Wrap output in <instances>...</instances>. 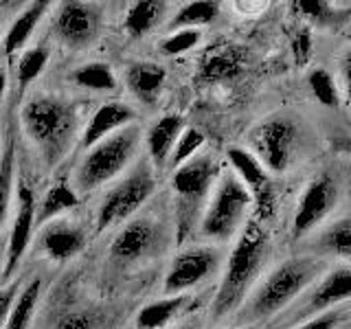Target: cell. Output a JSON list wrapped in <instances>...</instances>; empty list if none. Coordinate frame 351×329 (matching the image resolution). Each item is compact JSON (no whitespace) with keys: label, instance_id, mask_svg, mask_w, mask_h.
Here are the masks:
<instances>
[{"label":"cell","instance_id":"obj_1","mask_svg":"<svg viewBox=\"0 0 351 329\" xmlns=\"http://www.w3.org/2000/svg\"><path fill=\"white\" fill-rule=\"evenodd\" d=\"M329 259L321 255H301L279 263L272 272L255 283L246 301L233 314L237 327L252 325L257 321L279 316L296 296L305 292L314 281H318L327 272Z\"/></svg>","mask_w":351,"mask_h":329},{"label":"cell","instance_id":"obj_2","mask_svg":"<svg viewBox=\"0 0 351 329\" xmlns=\"http://www.w3.org/2000/svg\"><path fill=\"white\" fill-rule=\"evenodd\" d=\"M268 257V233L257 219H252L239 230V237L228 255L222 281H219V288L211 305L213 323H222L224 318H230L239 310L250 290L255 288V283L261 279Z\"/></svg>","mask_w":351,"mask_h":329},{"label":"cell","instance_id":"obj_3","mask_svg":"<svg viewBox=\"0 0 351 329\" xmlns=\"http://www.w3.org/2000/svg\"><path fill=\"white\" fill-rule=\"evenodd\" d=\"M20 121L27 138L40 151L44 164L58 167L69 154L77 132L75 108L60 97L40 95L22 106Z\"/></svg>","mask_w":351,"mask_h":329},{"label":"cell","instance_id":"obj_4","mask_svg":"<svg viewBox=\"0 0 351 329\" xmlns=\"http://www.w3.org/2000/svg\"><path fill=\"white\" fill-rule=\"evenodd\" d=\"M305 132L290 114H270L248 132V149L268 173H285L301 158Z\"/></svg>","mask_w":351,"mask_h":329},{"label":"cell","instance_id":"obj_5","mask_svg":"<svg viewBox=\"0 0 351 329\" xmlns=\"http://www.w3.org/2000/svg\"><path fill=\"white\" fill-rule=\"evenodd\" d=\"M219 167L213 156L202 154L184 162L171 175V189L176 195V219H178V241H186L200 222V215L213 191Z\"/></svg>","mask_w":351,"mask_h":329},{"label":"cell","instance_id":"obj_6","mask_svg":"<svg viewBox=\"0 0 351 329\" xmlns=\"http://www.w3.org/2000/svg\"><path fill=\"white\" fill-rule=\"evenodd\" d=\"M252 200L233 171H222L213 184L200 215V235L213 241H230L244 228Z\"/></svg>","mask_w":351,"mask_h":329},{"label":"cell","instance_id":"obj_7","mask_svg":"<svg viewBox=\"0 0 351 329\" xmlns=\"http://www.w3.org/2000/svg\"><path fill=\"white\" fill-rule=\"evenodd\" d=\"M138 145L141 130L136 125H128L99 141L97 145L86 149V156L82 158L75 173V186L80 191H95L117 178L136 156Z\"/></svg>","mask_w":351,"mask_h":329},{"label":"cell","instance_id":"obj_8","mask_svg":"<svg viewBox=\"0 0 351 329\" xmlns=\"http://www.w3.org/2000/svg\"><path fill=\"white\" fill-rule=\"evenodd\" d=\"M351 296V268L347 263H338L334 268H327L321 279L310 285V290L301 292L296 299L274 318L272 329H292L310 318L334 310L340 303H345Z\"/></svg>","mask_w":351,"mask_h":329},{"label":"cell","instance_id":"obj_9","mask_svg":"<svg viewBox=\"0 0 351 329\" xmlns=\"http://www.w3.org/2000/svg\"><path fill=\"white\" fill-rule=\"evenodd\" d=\"M154 189H156L154 171L147 160H141L125 178H121L104 195L97 211V233H104V230L121 224L130 215H134L149 200Z\"/></svg>","mask_w":351,"mask_h":329},{"label":"cell","instance_id":"obj_10","mask_svg":"<svg viewBox=\"0 0 351 329\" xmlns=\"http://www.w3.org/2000/svg\"><path fill=\"white\" fill-rule=\"evenodd\" d=\"M340 204V184L332 173H318L307 182L299 197V206L290 226L292 239H303L321 226Z\"/></svg>","mask_w":351,"mask_h":329},{"label":"cell","instance_id":"obj_11","mask_svg":"<svg viewBox=\"0 0 351 329\" xmlns=\"http://www.w3.org/2000/svg\"><path fill=\"white\" fill-rule=\"evenodd\" d=\"M219 266H222V252L213 246L182 248L165 274L162 292L167 296L186 294L191 288H197L206 279H211Z\"/></svg>","mask_w":351,"mask_h":329},{"label":"cell","instance_id":"obj_12","mask_svg":"<svg viewBox=\"0 0 351 329\" xmlns=\"http://www.w3.org/2000/svg\"><path fill=\"white\" fill-rule=\"evenodd\" d=\"M162 239L160 224L152 215H141L119 230L117 237L110 244V257L117 266H134V263L152 257V252L158 248Z\"/></svg>","mask_w":351,"mask_h":329},{"label":"cell","instance_id":"obj_13","mask_svg":"<svg viewBox=\"0 0 351 329\" xmlns=\"http://www.w3.org/2000/svg\"><path fill=\"white\" fill-rule=\"evenodd\" d=\"M101 31V9L80 0L62 3L53 20V33L69 49H86Z\"/></svg>","mask_w":351,"mask_h":329},{"label":"cell","instance_id":"obj_14","mask_svg":"<svg viewBox=\"0 0 351 329\" xmlns=\"http://www.w3.org/2000/svg\"><path fill=\"white\" fill-rule=\"evenodd\" d=\"M226 156L233 173L246 186L252 204L257 206L259 219H272L277 211V195H274V186L270 182V173L261 167V162L250 151L241 147H228Z\"/></svg>","mask_w":351,"mask_h":329},{"label":"cell","instance_id":"obj_15","mask_svg":"<svg viewBox=\"0 0 351 329\" xmlns=\"http://www.w3.org/2000/svg\"><path fill=\"white\" fill-rule=\"evenodd\" d=\"M33 228H36V195H33L31 186L22 182L18 189V211L14 217V226H11L9 239L5 244V274L11 277L20 266L22 257L31 244Z\"/></svg>","mask_w":351,"mask_h":329},{"label":"cell","instance_id":"obj_16","mask_svg":"<svg viewBox=\"0 0 351 329\" xmlns=\"http://www.w3.org/2000/svg\"><path fill=\"white\" fill-rule=\"evenodd\" d=\"M88 246V233L71 219H51L40 226V250L53 261L77 257Z\"/></svg>","mask_w":351,"mask_h":329},{"label":"cell","instance_id":"obj_17","mask_svg":"<svg viewBox=\"0 0 351 329\" xmlns=\"http://www.w3.org/2000/svg\"><path fill=\"white\" fill-rule=\"evenodd\" d=\"M246 69V53L233 42H222L208 49L197 66V80L206 84L237 80Z\"/></svg>","mask_w":351,"mask_h":329},{"label":"cell","instance_id":"obj_18","mask_svg":"<svg viewBox=\"0 0 351 329\" xmlns=\"http://www.w3.org/2000/svg\"><path fill=\"white\" fill-rule=\"evenodd\" d=\"M134 119H136V112L125 103H121V101L104 103L93 114L90 123L86 125V130L82 132L80 147L90 149L93 145H97L99 141H104L110 134H114V132L128 127Z\"/></svg>","mask_w":351,"mask_h":329},{"label":"cell","instance_id":"obj_19","mask_svg":"<svg viewBox=\"0 0 351 329\" xmlns=\"http://www.w3.org/2000/svg\"><path fill=\"white\" fill-rule=\"evenodd\" d=\"M165 77H167V71L160 64L154 62H134L125 71V82L130 93L147 106L158 101Z\"/></svg>","mask_w":351,"mask_h":329},{"label":"cell","instance_id":"obj_20","mask_svg":"<svg viewBox=\"0 0 351 329\" xmlns=\"http://www.w3.org/2000/svg\"><path fill=\"white\" fill-rule=\"evenodd\" d=\"M184 130V121L180 114H167L158 119L147 132V149H149V158L156 167H165L167 164L169 154L176 145V141L182 134Z\"/></svg>","mask_w":351,"mask_h":329},{"label":"cell","instance_id":"obj_21","mask_svg":"<svg viewBox=\"0 0 351 329\" xmlns=\"http://www.w3.org/2000/svg\"><path fill=\"white\" fill-rule=\"evenodd\" d=\"M193 299L191 294H173V296H165L160 301H154L149 305H145L136 316V325L141 329H162L165 325H169L176 316H180L182 312H186Z\"/></svg>","mask_w":351,"mask_h":329},{"label":"cell","instance_id":"obj_22","mask_svg":"<svg viewBox=\"0 0 351 329\" xmlns=\"http://www.w3.org/2000/svg\"><path fill=\"white\" fill-rule=\"evenodd\" d=\"M51 9V3L40 0V3H31L22 14L11 22V27L5 36V55H16L18 51L25 49V44L31 40L33 31L38 29L42 18L47 16V11Z\"/></svg>","mask_w":351,"mask_h":329},{"label":"cell","instance_id":"obj_23","mask_svg":"<svg viewBox=\"0 0 351 329\" xmlns=\"http://www.w3.org/2000/svg\"><path fill=\"white\" fill-rule=\"evenodd\" d=\"M77 204H80V195H77L75 186H71L69 180L62 178L40 200V206L36 208V224L44 226L51 219H58L62 213L71 211Z\"/></svg>","mask_w":351,"mask_h":329},{"label":"cell","instance_id":"obj_24","mask_svg":"<svg viewBox=\"0 0 351 329\" xmlns=\"http://www.w3.org/2000/svg\"><path fill=\"white\" fill-rule=\"evenodd\" d=\"M169 5L160 3V0H141L130 7L125 16V31L132 38H143L149 31L160 27L165 18H167Z\"/></svg>","mask_w":351,"mask_h":329},{"label":"cell","instance_id":"obj_25","mask_svg":"<svg viewBox=\"0 0 351 329\" xmlns=\"http://www.w3.org/2000/svg\"><path fill=\"white\" fill-rule=\"evenodd\" d=\"M314 248L321 252V257H338L347 263L351 255V222L349 217H340L338 222L329 224L321 235L314 239Z\"/></svg>","mask_w":351,"mask_h":329},{"label":"cell","instance_id":"obj_26","mask_svg":"<svg viewBox=\"0 0 351 329\" xmlns=\"http://www.w3.org/2000/svg\"><path fill=\"white\" fill-rule=\"evenodd\" d=\"M69 80H73L77 86L86 88L93 93H114L119 88V80L112 71V66L106 62H90L82 64L80 69L71 73Z\"/></svg>","mask_w":351,"mask_h":329},{"label":"cell","instance_id":"obj_27","mask_svg":"<svg viewBox=\"0 0 351 329\" xmlns=\"http://www.w3.org/2000/svg\"><path fill=\"white\" fill-rule=\"evenodd\" d=\"M40 294H42V279L36 277V279H31L25 285V290L16 296V301L9 310L5 329H29L31 318L36 314V307L40 303Z\"/></svg>","mask_w":351,"mask_h":329},{"label":"cell","instance_id":"obj_28","mask_svg":"<svg viewBox=\"0 0 351 329\" xmlns=\"http://www.w3.org/2000/svg\"><path fill=\"white\" fill-rule=\"evenodd\" d=\"M219 16V5L211 0H195V3H186L178 14H176L167 29L169 31H182V29H197L211 22Z\"/></svg>","mask_w":351,"mask_h":329},{"label":"cell","instance_id":"obj_29","mask_svg":"<svg viewBox=\"0 0 351 329\" xmlns=\"http://www.w3.org/2000/svg\"><path fill=\"white\" fill-rule=\"evenodd\" d=\"M14 184H16V138L14 134H9L5 151L0 156V228L7 222Z\"/></svg>","mask_w":351,"mask_h":329},{"label":"cell","instance_id":"obj_30","mask_svg":"<svg viewBox=\"0 0 351 329\" xmlns=\"http://www.w3.org/2000/svg\"><path fill=\"white\" fill-rule=\"evenodd\" d=\"M47 62H49V49L47 47H31L20 55V62H18V69H16L20 95L27 90V86L31 82H36L42 75Z\"/></svg>","mask_w":351,"mask_h":329},{"label":"cell","instance_id":"obj_31","mask_svg":"<svg viewBox=\"0 0 351 329\" xmlns=\"http://www.w3.org/2000/svg\"><path fill=\"white\" fill-rule=\"evenodd\" d=\"M202 145H204L202 132H197L193 127L191 130H182V134L178 136V141H176V145H173L165 167H169V169L176 171L178 167H182L184 162H189L193 156H197V151H200Z\"/></svg>","mask_w":351,"mask_h":329},{"label":"cell","instance_id":"obj_32","mask_svg":"<svg viewBox=\"0 0 351 329\" xmlns=\"http://www.w3.org/2000/svg\"><path fill=\"white\" fill-rule=\"evenodd\" d=\"M310 90L312 95L321 101L323 106L327 108H338V101H340V95H338V88H336V82L334 77L329 75L325 69H314L310 73Z\"/></svg>","mask_w":351,"mask_h":329},{"label":"cell","instance_id":"obj_33","mask_svg":"<svg viewBox=\"0 0 351 329\" xmlns=\"http://www.w3.org/2000/svg\"><path fill=\"white\" fill-rule=\"evenodd\" d=\"M202 40L200 29H182V31H171V36H167L160 42V53L167 58H176L186 51L195 49Z\"/></svg>","mask_w":351,"mask_h":329},{"label":"cell","instance_id":"obj_34","mask_svg":"<svg viewBox=\"0 0 351 329\" xmlns=\"http://www.w3.org/2000/svg\"><path fill=\"white\" fill-rule=\"evenodd\" d=\"M345 318H347L345 307H334V310H327V312L318 314V316L310 318V321H305L292 329H336L338 325H343Z\"/></svg>","mask_w":351,"mask_h":329},{"label":"cell","instance_id":"obj_35","mask_svg":"<svg viewBox=\"0 0 351 329\" xmlns=\"http://www.w3.org/2000/svg\"><path fill=\"white\" fill-rule=\"evenodd\" d=\"M299 11L310 18L312 22H318V25H329L332 20H336V11H332L329 3H321V0H301V3H296Z\"/></svg>","mask_w":351,"mask_h":329},{"label":"cell","instance_id":"obj_36","mask_svg":"<svg viewBox=\"0 0 351 329\" xmlns=\"http://www.w3.org/2000/svg\"><path fill=\"white\" fill-rule=\"evenodd\" d=\"M16 296H18V281L0 290V329H5L7 316H9L11 305H14V301H16Z\"/></svg>","mask_w":351,"mask_h":329},{"label":"cell","instance_id":"obj_37","mask_svg":"<svg viewBox=\"0 0 351 329\" xmlns=\"http://www.w3.org/2000/svg\"><path fill=\"white\" fill-rule=\"evenodd\" d=\"M95 318L86 312H73L60 321V329H93Z\"/></svg>","mask_w":351,"mask_h":329},{"label":"cell","instance_id":"obj_38","mask_svg":"<svg viewBox=\"0 0 351 329\" xmlns=\"http://www.w3.org/2000/svg\"><path fill=\"white\" fill-rule=\"evenodd\" d=\"M310 33L307 31H301L299 36H296V51H299V58L305 60V55L310 53Z\"/></svg>","mask_w":351,"mask_h":329},{"label":"cell","instance_id":"obj_39","mask_svg":"<svg viewBox=\"0 0 351 329\" xmlns=\"http://www.w3.org/2000/svg\"><path fill=\"white\" fill-rule=\"evenodd\" d=\"M5 90H7V73H5L3 69H0V106H3Z\"/></svg>","mask_w":351,"mask_h":329},{"label":"cell","instance_id":"obj_40","mask_svg":"<svg viewBox=\"0 0 351 329\" xmlns=\"http://www.w3.org/2000/svg\"><path fill=\"white\" fill-rule=\"evenodd\" d=\"M5 263V241L0 239V266Z\"/></svg>","mask_w":351,"mask_h":329},{"label":"cell","instance_id":"obj_41","mask_svg":"<svg viewBox=\"0 0 351 329\" xmlns=\"http://www.w3.org/2000/svg\"><path fill=\"white\" fill-rule=\"evenodd\" d=\"M233 329H257L255 325H241V327H233Z\"/></svg>","mask_w":351,"mask_h":329},{"label":"cell","instance_id":"obj_42","mask_svg":"<svg viewBox=\"0 0 351 329\" xmlns=\"http://www.w3.org/2000/svg\"><path fill=\"white\" fill-rule=\"evenodd\" d=\"M180 329H197V327H195V325H182Z\"/></svg>","mask_w":351,"mask_h":329}]
</instances>
